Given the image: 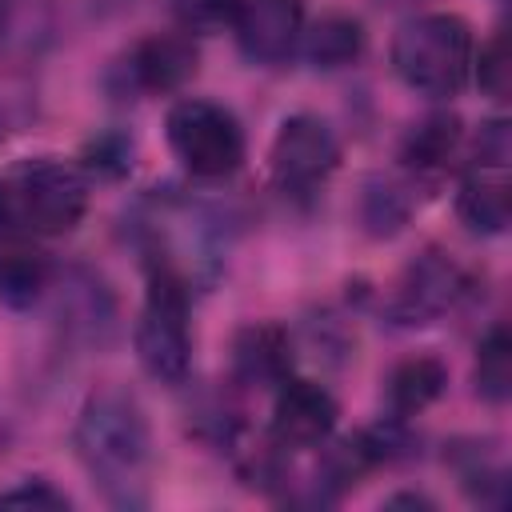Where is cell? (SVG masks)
Wrapping results in <instances>:
<instances>
[{
	"instance_id": "4",
	"label": "cell",
	"mask_w": 512,
	"mask_h": 512,
	"mask_svg": "<svg viewBox=\"0 0 512 512\" xmlns=\"http://www.w3.org/2000/svg\"><path fill=\"white\" fill-rule=\"evenodd\" d=\"M164 132L176 160L200 180L232 176L244 164V128L216 100H200V96L176 100L164 116Z\"/></svg>"
},
{
	"instance_id": "9",
	"label": "cell",
	"mask_w": 512,
	"mask_h": 512,
	"mask_svg": "<svg viewBox=\"0 0 512 512\" xmlns=\"http://www.w3.org/2000/svg\"><path fill=\"white\" fill-rule=\"evenodd\" d=\"M460 292H464L460 268L440 252H424L404 268V276L388 300V316L404 328L432 324L460 300Z\"/></svg>"
},
{
	"instance_id": "18",
	"label": "cell",
	"mask_w": 512,
	"mask_h": 512,
	"mask_svg": "<svg viewBox=\"0 0 512 512\" xmlns=\"http://www.w3.org/2000/svg\"><path fill=\"white\" fill-rule=\"evenodd\" d=\"M364 224H368V232L372 236H392L400 224H404V216H408V200L400 196V188L396 184H388V180H368V188H364Z\"/></svg>"
},
{
	"instance_id": "15",
	"label": "cell",
	"mask_w": 512,
	"mask_h": 512,
	"mask_svg": "<svg viewBox=\"0 0 512 512\" xmlns=\"http://www.w3.org/2000/svg\"><path fill=\"white\" fill-rule=\"evenodd\" d=\"M360 52H364V28L356 16L328 12L304 32V56L316 68H344L360 60Z\"/></svg>"
},
{
	"instance_id": "17",
	"label": "cell",
	"mask_w": 512,
	"mask_h": 512,
	"mask_svg": "<svg viewBox=\"0 0 512 512\" xmlns=\"http://www.w3.org/2000/svg\"><path fill=\"white\" fill-rule=\"evenodd\" d=\"M472 380H476V392L488 404H504L508 400V392H512V344H508V328L504 324H492L488 336L480 340Z\"/></svg>"
},
{
	"instance_id": "16",
	"label": "cell",
	"mask_w": 512,
	"mask_h": 512,
	"mask_svg": "<svg viewBox=\"0 0 512 512\" xmlns=\"http://www.w3.org/2000/svg\"><path fill=\"white\" fill-rule=\"evenodd\" d=\"M456 144H460V120L440 112V116L420 120V124L408 132L400 156H404V164L416 168V172H436V168L448 164V156L456 152Z\"/></svg>"
},
{
	"instance_id": "8",
	"label": "cell",
	"mask_w": 512,
	"mask_h": 512,
	"mask_svg": "<svg viewBox=\"0 0 512 512\" xmlns=\"http://www.w3.org/2000/svg\"><path fill=\"white\" fill-rule=\"evenodd\" d=\"M228 20L240 52L256 64H284L304 36L300 0H232Z\"/></svg>"
},
{
	"instance_id": "11",
	"label": "cell",
	"mask_w": 512,
	"mask_h": 512,
	"mask_svg": "<svg viewBox=\"0 0 512 512\" xmlns=\"http://www.w3.org/2000/svg\"><path fill=\"white\" fill-rule=\"evenodd\" d=\"M504 168H508V164H484V160H472V164H468V172H464V180H460V192H456V212H460V220H464L472 232L496 236V232L508 228L512 204H508Z\"/></svg>"
},
{
	"instance_id": "12",
	"label": "cell",
	"mask_w": 512,
	"mask_h": 512,
	"mask_svg": "<svg viewBox=\"0 0 512 512\" xmlns=\"http://www.w3.org/2000/svg\"><path fill=\"white\" fill-rule=\"evenodd\" d=\"M444 384H448V368L436 356H412V360H400L388 372L384 404H388L392 420H404V416L424 412L432 400H440Z\"/></svg>"
},
{
	"instance_id": "3",
	"label": "cell",
	"mask_w": 512,
	"mask_h": 512,
	"mask_svg": "<svg viewBox=\"0 0 512 512\" xmlns=\"http://www.w3.org/2000/svg\"><path fill=\"white\" fill-rule=\"evenodd\" d=\"M136 356L144 372L160 384H180L192 368L188 280L168 260H152L148 268V292L136 320Z\"/></svg>"
},
{
	"instance_id": "21",
	"label": "cell",
	"mask_w": 512,
	"mask_h": 512,
	"mask_svg": "<svg viewBox=\"0 0 512 512\" xmlns=\"http://www.w3.org/2000/svg\"><path fill=\"white\" fill-rule=\"evenodd\" d=\"M16 224V204H12V184L0 180V228Z\"/></svg>"
},
{
	"instance_id": "7",
	"label": "cell",
	"mask_w": 512,
	"mask_h": 512,
	"mask_svg": "<svg viewBox=\"0 0 512 512\" xmlns=\"http://www.w3.org/2000/svg\"><path fill=\"white\" fill-rule=\"evenodd\" d=\"M336 400L324 384L316 380H296V376H284L280 380V392L272 400V444L280 452H304V448H320L328 444L332 428H336Z\"/></svg>"
},
{
	"instance_id": "1",
	"label": "cell",
	"mask_w": 512,
	"mask_h": 512,
	"mask_svg": "<svg viewBox=\"0 0 512 512\" xmlns=\"http://www.w3.org/2000/svg\"><path fill=\"white\" fill-rule=\"evenodd\" d=\"M76 452L116 508H136L148 500L152 436L144 408L128 392L100 388L84 400L76 416Z\"/></svg>"
},
{
	"instance_id": "10",
	"label": "cell",
	"mask_w": 512,
	"mask_h": 512,
	"mask_svg": "<svg viewBox=\"0 0 512 512\" xmlns=\"http://www.w3.org/2000/svg\"><path fill=\"white\" fill-rule=\"evenodd\" d=\"M192 72H196V48L188 36H176V32L144 36L140 44H132L128 60H124L128 84L148 96L176 92Z\"/></svg>"
},
{
	"instance_id": "6",
	"label": "cell",
	"mask_w": 512,
	"mask_h": 512,
	"mask_svg": "<svg viewBox=\"0 0 512 512\" xmlns=\"http://www.w3.org/2000/svg\"><path fill=\"white\" fill-rule=\"evenodd\" d=\"M340 164V144L328 120L312 112H296L280 124L272 152H268V172L272 184L284 196H312Z\"/></svg>"
},
{
	"instance_id": "20",
	"label": "cell",
	"mask_w": 512,
	"mask_h": 512,
	"mask_svg": "<svg viewBox=\"0 0 512 512\" xmlns=\"http://www.w3.org/2000/svg\"><path fill=\"white\" fill-rule=\"evenodd\" d=\"M68 504L72 500L60 488H52L48 480H24V484L0 492V508H44V512H60Z\"/></svg>"
},
{
	"instance_id": "19",
	"label": "cell",
	"mask_w": 512,
	"mask_h": 512,
	"mask_svg": "<svg viewBox=\"0 0 512 512\" xmlns=\"http://www.w3.org/2000/svg\"><path fill=\"white\" fill-rule=\"evenodd\" d=\"M472 72H476V80L488 96L500 100L508 92V56H504V36L500 32L480 48V56H472Z\"/></svg>"
},
{
	"instance_id": "2",
	"label": "cell",
	"mask_w": 512,
	"mask_h": 512,
	"mask_svg": "<svg viewBox=\"0 0 512 512\" xmlns=\"http://www.w3.org/2000/svg\"><path fill=\"white\" fill-rule=\"evenodd\" d=\"M472 28L452 12H424L396 28L392 68L396 76L432 100L456 96L472 76Z\"/></svg>"
},
{
	"instance_id": "13",
	"label": "cell",
	"mask_w": 512,
	"mask_h": 512,
	"mask_svg": "<svg viewBox=\"0 0 512 512\" xmlns=\"http://www.w3.org/2000/svg\"><path fill=\"white\" fill-rule=\"evenodd\" d=\"M52 284V264L32 244H0V304L4 308H32Z\"/></svg>"
},
{
	"instance_id": "14",
	"label": "cell",
	"mask_w": 512,
	"mask_h": 512,
	"mask_svg": "<svg viewBox=\"0 0 512 512\" xmlns=\"http://www.w3.org/2000/svg\"><path fill=\"white\" fill-rule=\"evenodd\" d=\"M232 368L244 384H280L288 376V336L276 324H252L232 344Z\"/></svg>"
},
{
	"instance_id": "5",
	"label": "cell",
	"mask_w": 512,
	"mask_h": 512,
	"mask_svg": "<svg viewBox=\"0 0 512 512\" xmlns=\"http://www.w3.org/2000/svg\"><path fill=\"white\" fill-rule=\"evenodd\" d=\"M12 204L16 220L32 232L60 236L72 232L88 212V180L80 168L64 160H28L12 180Z\"/></svg>"
}]
</instances>
